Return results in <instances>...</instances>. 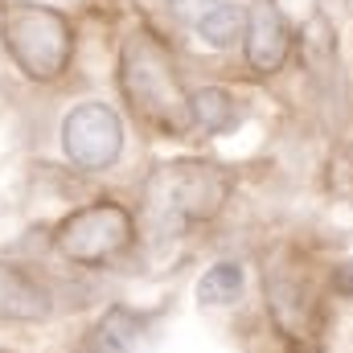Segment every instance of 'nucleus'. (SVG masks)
<instances>
[{"label": "nucleus", "instance_id": "10", "mask_svg": "<svg viewBox=\"0 0 353 353\" xmlns=\"http://www.w3.org/2000/svg\"><path fill=\"white\" fill-rule=\"evenodd\" d=\"M247 17H251L247 4H239V0H218L210 12L197 17V33H201L205 46H214V50H230L234 41L247 37Z\"/></svg>", "mask_w": 353, "mask_h": 353}, {"label": "nucleus", "instance_id": "7", "mask_svg": "<svg viewBox=\"0 0 353 353\" xmlns=\"http://www.w3.org/2000/svg\"><path fill=\"white\" fill-rule=\"evenodd\" d=\"M247 62L255 74H275L283 62H288V50H292V29L283 21V12L275 8V0H259L251 4V17H247Z\"/></svg>", "mask_w": 353, "mask_h": 353}, {"label": "nucleus", "instance_id": "4", "mask_svg": "<svg viewBox=\"0 0 353 353\" xmlns=\"http://www.w3.org/2000/svg\"><path fill=\"white\" fill-rule=\"evenodd\" d=\"M136 234V218L128 205L103 197V201H90L83 210H74L58 230H54V247L66 263L79 267H99L111 263L119 251H128Z\"/></svg>", "mask_w": 353, "mask_h": 353}, {"label": "nucleus", "instance_id": "2", "mask_svg": "<svg viewBox=\"0 0 353 353\" xmlns=\"http://www.w3.org/2000/svg\"><path fill=\"white\" fill-rule=\"evenodd\" d=\"M230 193V173L210 161H169L144 181V222L152 234H181L193 222H210Z\"/></svg>", "mask_w": 353, "mask_h": 353}, {"label": "nucleus", "instance_id": "11", "mask_svg": "<svg viewBox=\"0 0 353 353\" xmlns=\"http://www.w3.org/2000/svg\"><path fill=\"white\" fill-rule=\"evenodd\" d=\"M193 123L205 128V132H226L234 123V99L222 87H201L193 94Z\"/></svg>", "mask_w": 353, "mask_h": 353}, {"label": "nucleus", "instance_id": "8", "mask_svg": "<svg viewBox=\"0 0 353 353\" xmlns=\"http://www.w3.org/2000/svg\"><path fill=\"white\" fill-rule=\"evenodd\" d=\"M54 312L50 292L21 267L0 263V321L12 325H37Z\"/></svg>", "mask_w": 353, "mask_h": 353}, {"label": "nucleus", "instance_id": "5", "mask_svg": "<svg viewBox=\"0 0 353 353\" xmlns=\"http://www.w3.org/2000/svg\"><path fill=\"white\" fill-rule=\"evenodd\" d=\"M62 148H66L74 169L103 173L123 152V123H119V115L107 103L87 99V103L66 111V119H62Z\"/></svg>", "mask_w": 353, "mask_h": 353}, {"label": "nucleus", "instance_id": "1", "mask_svg": "<svg viewBox=\"0 0 353 353\" xmlns=\"http://www.w3.org/2000/svg\"><path fill=\"white\" fill-rule=\"evenodd\" d=\"M119 87L132 111L165 132V136H185L193 123V99L181 87L173 50L152 33V29H132L119 50Z\"/></svg>", "mask_w": 353, "mask_h": 353}, {"label": "nucleus", "instance_id": "3", "mask_svg": "<svg viewBox=\"0 0 353 353\" xmlns=\"http://www.w3.org/2000/svg\"><path fill=\"white\" fill-rule=\"evenodd\" d=\"M0 37L17 70L33 83H54L70 70L74 58V29L50 4H8L0 21Z\"/></svg>", "mask_w": 353, "mask_h": 353}, {"label": "nucleus", "instance_id": "13", "mask_svg": "<svg viewBox=\"0 0 353 353\" xmlns=\"http://www.w3.org/2000/svg\"><path fill=\"white\" fill-rule=\"evenodd\" d=\"M169 4H173L176 17H185V21H193V25H197V17H201V12H210L218 0H169Z\"/></svg>", "mask_w": 353, "mask_h": 353}, {"label": "nucleus", "instance_id": "6", "mask_svg": "<svg viewBox=\"0 0 353 353\" xmlns=\"http://www.w3.org/2000/svg\"><path fill=\"white\" fill-rule=\"evenodd\" d=\"M267 288V308L271 321L279 325V333H288L292 341H312L321 333V300L312 292V283L292 271V267H271L263 279Z\"/></svg>", "mask_w": 353, "mask_h": 353}, {"label": "nucleus", "instance_id": "12", "mask_svg": "<svg viewBox=\"0 0 353 353\" xmlns=\"http://www.w3.org/2000/svg\"><path fill=\"white\" fill-rule=\"evenodd\" d=\"M243 292V267L239 263H214L197 279V300L201 304H234Z\"/></svg>", "mask_w": 353, "mask_h": 353}, {"label": "nucleus", "instance_id": "14", "mask_svg": "<svg viewBox=\"0 0 353 353\" xmlns=\"http://www.w3.org/2000/svg\"><path fill=\"white\" fill-rule=\"evenodd\" d=\"M333 288H337L341 296H353V259H350V263H341L337 271H333Z\"/></svg>", "mask_w": 353, "mask_h": 353}, {"label": "nucleus", "instance_id": "9", "mask_svg": "<svg viewBox=\"0 0 353 353\" xmlns=\"http://www.w3.org/2000/svg\"><path fill=\"white\" fill-rule=\"evenodd\" d=\"M140 337H144V316L115 304L94 321V329L83 341V353H140Z\"/></svg>", "mask_w": 353, "mask_h": 353}]
</instances>
